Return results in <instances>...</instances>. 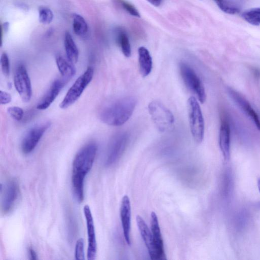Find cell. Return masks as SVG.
Returning <instances> with one entry per match:
<instances>
[{
  "instance_id": "1",
  "label": "cell",
  "mask_w": 260,
  "mask_h": 260,
  "mask_svg": "<svg viewBox=\"0 0 260 260\" xmlns=\"http://www.w3.org/2000/svg\"><path fill=\"white\" fill-rule=\"evenodd\" d=\"M96 152V144L89 143L78 151L73 159L72 184L74 193L79 202L84 200L85 178L92 167Z\"/></svg>"
},
{
  "instance_id": "2",
  "label": "cell",
  "mask_w": 260,
  "mask_h": 260,
  "mask_svg": "<svg viewBox=\"0 0 260 260\" xmlns=\"http://www.w3.org/2000/svg\"><path fill=\"white\" fill-rule=\"evenodd\" d=\"M137 105L133 96H126L111 102L101 109L100 118L104 123L119 126L124 124L132 116Z\"/></svg>"
},
{
  "instance_id": "3",
  "label": "cell",
  "mask_w": 260,
  "mask_h": 260,
  "mask_svg": "<svg viewBox=\"0 0 260 260\" xmlns=\"http://www.w3.org/2000/svg\"><path fill=\"white\" fill-rule=\"evenodd\" d=\"M148 109L151 119L160 132H168L173 128V114L162 103L153 101L149 104Z\"/></svg>"
},
{
  "instance_id": "4",
  "label": "cell",
  "mask_w": 260,
  "mask_h": 260,
  "mask_svg": "<svg viewBox=\"0 0 260 260\" xmlns=\"http://www.w3.org/2000/svg\"><path fill=\"white\" fill-rule=\"evenodd\" d=\"M187 110L191 134L194 141L201 143L204 136V120L200 106L194 97L188 99Z\"/></svg>"
},
{
  "instance_id": "5",
  "label": "cell",
  "mask_w": 260,
  "mask_h": 260,
  "mask_svg": "<svg viewBox=\"0 0 260 260\" xmlns=\"http://www.w3.org/2000/svg\"><path fill=\"white\" fill-rule=\"evenodd\" d=\"M93 69L89 67L75 81L59 104L61 109H67L73 105L81 96L90 83L93 76Z\"/></svg>"
},
{
  "instance_id": "6",
  "label": "cell",
  "mask_w": 260,
  "mask_h": 260,
  "mask_svg": "<svg viewBox=\"0 0 260 260\" xmlns=\"http://www.w3.org/2000/svg\"><path fill=\"white\" fill-rule=\"evenodd\" d=\"M179 69L181 76L186 87L197 96L201 103H204L206 99L205 90L196 72L184 62H180Z\"/></svg>"
},
{
  "instance_id": "7",
  "label": "cell",
  "mask_w": 260,
  "mask_h": 260,
  "mask_svg": "<svg viewBox=\"0 0 260 260\" xmlns=\"http://www.w3.org/2000/svg\"><path fill=\"white\" fill-rule=\"evenodd\" d=\"M1 210L4 214L10 213L14 208L20 196L19 185L15 179L9 181L4 187L1 184Z\"/></svg>"
},
{
  "instance_id": "8",
  "label": "cell",
  "mask_w": 260,
  "mask_h": 260,
  "mask_svg": "<svg viewBox=\"0 0 260 260\" xmlns=\"http://www.w3.org/2000/svg\"><path fill=\"white\" fill-rule=\"evenodd\" d=\"M50 124L49 122H43L25 132L21 143V151L24 154H29L34 150Z\"/></svg>"
},
{
  "instance_id": "9",
  "label": "cell",
  "mask_w": 260,
  "mask_h": 260,
  "mask_svg": "<svg viewBox=\"0 0 260 260\" xmlns=\"http://www.w3.org/2000/svg\"><path fill=\"white\" fill-rule=\"evenodd\" d=\"M14 84L22 101L28 102L32 96L31 84L26 68L23 64H19L16 68Z\"/></svg>"
},
{
  "instance_id": "10",
  "label": "cell",
  "mask_w": 260,
  "mask_h": 260,
  "mask_svg": "<svg viewBox=\"0 0 260 260\" xmlns=\"http://www.w3.org/2000/svg\"><path fill=\"white\" fill-rule=\"evenodd\" d=\"M129 140V136L126 133L117 135L111 140L108 146L105 164L110 166L115 163L123 154Z\"/></svg>"
},
{
  "instance_id": "11",
  "label": "cell",
  "mask_w": 260,
  "mask_h": 260,
  "mask_svg": "<svg viewBox=\"0 0 260 260\" xmlns=\"http://www.w3.org/2000/svg\"><path fill=\"white\" fill-rule=\"evenodd\" d=\"M136 222L142 239L146 246L149 256L153 260L165 259L158 251L151 233L143 218L138 215Z\"/></svg>"
},
{
  "instance_id": "12",
  "label": "cell",
  "mask_w": 260,
  "mask_h": 260,
  "mask_svg": "<svg viewBox=\"0 0 260 260\" xmlns=\"http://www.w3.org/2000/svg\"><path fill=\"white\" fill-rule=\"evenodd\" d=\"M83 212L86 222L88 237L87 257L88 260H93L95 258L97 251V244L93 219L90 209L88 205L84 206Z\"/></svg>"
},
{
  "instance_id": "13",
  "label": "cell",
  "mask_w": 260,
  "mask_h": 260,
  "mask_svg": "<svg viewBox=\"0 0 260 260\" xmlns=\"http://www.w3.org/2000/svg\"><path fill=\"white\" fill-rule=\"evenodd\" d=\"M120 216L124 237L126 243L131 244L130 233L131 227V206L129 197H123L120 207Z\"/></svg>"
},
{
  "instance_id": "14",
  "label": "cell",
  "mask_w": 260,
  "mask_h": 260,
  "mask_svg": "<svg viewBox=\"0 0 260 260\" xmlns=\"http://www.w3.org/2000/svg\"><path fill=\"white\" fill-rule=\"evenodd\" d=\"M67 82L63 79H55L51 84L48 90L37 106V109L44 110L48 108L58 96Z\"/></svg>"
},
{
  "instance_id": "15",
  "label": "cell",
  "mask_w": 260,
  "mask_h": 260,
  "mask_svg": "<svg viewBox=\"0 0 260 260\" xmlns=\"http://www.w3.org/2000/svg\"><path fill=\"white\" fill-rule=\"evenodd\" d=\"M231 128L225 116H222L219 134V145L225 160L230 158Z\"/></svg>"
},
{
  "instance_id": "16",
  "label": "cell",
  "mask_w": 260,
  "mask_h": 260,
  "mask_svg": "<svg viewBox=\"0 0 260 260\" xmlns=\"http://www.w3.org/2000/svg\"><path fill=\"white\" fill-rule=\"evenodd\" d=\"M228 91L230 96L253 121L257 129L260 131V119L256 112L250 103L239 92L232 88H228Z\"/></svg>"
},
{
  "instance_id": "17",
  "label": "cell",
  "mask_w": 260,
  "mask_h": 260,
  "mask_svg": "<svg viewBox=\"0 0 260 260\" xmlns=\"http://www.w3.org/2000/svg\"><path fill=\"white\" fill-rule=\"evenodd\" d=\"M150 228L155 244L164 259H166L163 240L158 223V218L154 212H152L150 215Z\"/></svg>"
},
{
  "instance_id": "18",
  "label": "cell",
  "mask_w": 260,
  "mask_h": 260,
  "mask_svg": "<svg viewBox=\"0 0 260 260\" xmlns=\"http://www.w3.org/2000/svg\"><path fill=\"white\" fill-rule=\"evenodd\" d=\"M57 69L62 76V79L68 82L76 73L74 64L61 55H57L55 58Z\"/></svg>"
},
{
  "instance_id": "19",
  "label": "cell",
  "mask_w": 260,
  "mask_h": 260,
  "mask_svg": "<svg viewBox=\"0 0 260 260\" xmlns=\"http://www.w3.org/2000/svg\"><path fill=\"white\" fill-rule=\"evenodd\" d=\"M138 61L139 70L143 77L148 76L152 68V59L149 51L145 47L141 46L138 49Z\"/></svg>"
},
{
  "instance_id": "20",
  "label": "cell",
  "mask_w": 260,
  "mask_h": 260,
  "mask_svg": "<svg viewBox=\"0 0 260 260\" xmlns=\"http://www.w3.org/2000/svg\"><path fill=\"white\" fill-rule=\"evenodd\" d=\"M64 46L67 59L73 64L78 60L79 51L78 48L69 32H66L64 38Z\"/></svg>"
},
{
  "instance_id": "21",
  "label": "cell",
  "mask_w": 260,
  "mask_h": 260,
  "mask_svg": "<svg viewBox=\"0 0 260 260\" xmlns=\"http://www.w3.org/2000/svg\"><path fill=\"white\" fill-rule=\"evenodd\" d=\"M73 18V29L75 34L80 37L86 36L88 28L84 18L77 14H74Z\"/></svg>"
},
{
  "instance_id": "22",
  "label": "cell",
  "mask_w": 260,
  "mask_h": 260,
  "mask_svg": "<svg viewBox=\"0 0 260 260\" xmlns=\"http://www.w3.org/2000/svg\"><path fill=\"white\" fill-rule=\"evenodd\" d=\"M117 42L123 55L129 57L131 55V47L128 37L124 30L119 29L117 31Z\"/></svg>"
},
{
  "instance_id": "23",
  "label": "cell",
  "mask_w": 260,
  "mask_h": 260,
  "mask_svg": "<svg viewBox=\"0 0 260 260\" xmlns=\"http://www.w3.org/2000/svg\"><path fill=\"white\" fill-rule=\"evenodd\" d=\"M242 18L249 23L253 25L260 24V8H253L244 11Z\"/></svg>"
},
{
  "instance_id": "24",
  "label": "cell",
  "mask_w": 260,
  "mask_h": 260,
  "mask_svg": "<svg viewBox=\"0 0 260 260\" xmlns=\"http://www.w3.org/2000/svg\"><path fill=\"white\" fill-rule=\"evenodd\" d=\"M219 9L224 13L236 14L240 12L238 8L232 5L226 0H213Z\"/></svg>"
},
{
  "instance_id": "25",
  "label": "cell",
  "mask_w": 260,
  "mask_h": 260,
  "mask_svg": "<svg viewBox=\"0 0 260 260\" xmlns=\"http://www.w3.org/2000/svg\"><path fill=\"white\" fill-rule=\"evenodd\" d=\"M53 14L52 11L48 8L41 7L39 11V19L41 23L47 24L52 22Z\"/></svg>"
},
{
  "instance_id": "26",
  "label": "cell",
  "mask_w": 260,
  "mask_h": 260,
  "mask_svg": "<svg viewBox=\"0 0 260 260\" xmlns=\"http://www.w3.org/2000/svg\"><path fill=\"white\" fill-rule=\"evenodd\" d=\"M115 1L130 15L136 17H140L139 11L132 4L125 0H115Z\"/></svg>"
},
{
  "instance_id": "27",
  "label": "cell",
  "mask_w": 260,
  "mask_h": 260,
  "mask_svg": "<svg viewBox=\"0 0 260 260\" xmlns=\"http://www.w3.org/2000/svg\"><path fill=\"white\" fill-rule=\"evenodd\" d=\"M7 111L10 116L16 121L21 120L23 117V110L19 107H10L8 108Z\"/></svg>"
},
{
  "instance_id": "28",
  "label": "cell",
  "mask_w": 260,
  "mask_h": 260,
  "mask_svg": "<svg viewBox=\"0 0 260 260\" xmlns=\"http://www.w3.org/2000/svg\"><path fill=\"white\" fill-rule=\"evenodd\" d=\"M84 240L82 238L77 240L75 245V256L76 259H85Z\"/></svg>"
},
{
  "instance_id": "29",
  "label": "cell",
  "mask_w": 260,
  "mask_h": 260,
  "mask_svg": "<svg viewBox=\"0 0 260 260\" xmlns=\"http://www.w3.org/2000/svg\"><path fill=\"white\" fill-rule=\"evenodd\" d=\"M1 66L4 75L6 76H8L10 70V60L9 56L5 52L3 53L1 55Z\"/></svg>"
},
{
  "instance_id": "30",
  "label": "cell",
  "mask_w": 260,
  "mask_h": 260,
  "mask_svg": "<svg viewBox=\"0 0 260 260\" xmlns=\"http://www.w3.org/2000/svg\"><path fill=\"white\" fill-rule=\"evenodd\" d=\"M11 100V95L9 93L5 91H0V103L1 105H6L9 103Z\"/></svg>"
},
{
  "instance_id": "31",
  "label": "cell",
  "mask_w": 260,
  "mask_h": 260,
  "mask_svg": "<svg viewBox=\"0 0 260 260\" xmlns=\"http://www.w3.org/2000/svg\"><path fill=\"white\" fill-rule=\"evenodd\" d=\"M28 254L30 256V259H37V254L35 251V250L31 247H29L28 248Z\"/></svg>"
},
{
  "instance_id": "32",
  "label": "cell",
  "mask_w": 260,
  "mask_h": 260,
  "mask_svg": "<svg viewBox=\"0 0 260 260\" xmlns=\"http://www.w3.org/2000/svg\"><path fill=\"white\" fill-rule=\"evenodd\" d=\"M252 72L256 78H260V69L257 68H252Z\"/></svg>"
},
{
  "instance_id": "33",
  "label": "cell",
  "mask_w": 260,
  "mask_h": 260,
  "mask_svg": "<svg viewBox=\"0 0 260 260\" xmlns=\"http://www.w3.org/2000/svg\"><path fill=\"white\" fill-rule=\"evenodd\" d=\"M155 7L159 6L162 3V0H146Z\"/></svg>"
},
{
  "instance_id": "34",
  "label": "cell",
  "mask_w": 260,
  "mask_h": 260,
  "mask_svg": "<svg viewBox=\"0 0 260 260\" xmlns=\"http://www.w3.org/2000/svg\"><path fill=\"white\" fill-rule=\"evenodd\" d=\"M257 186H258V190L260 192V178L258 180V181H257Z\"/></svg>"
}]
</instances>
